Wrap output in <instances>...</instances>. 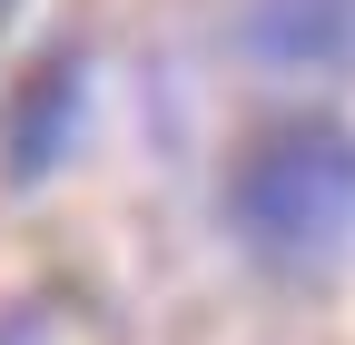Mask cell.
<instances>
[{"instance_id": "7a4b0ae2", "label": "cell", "mask_w": 355, "mask_h": 345, "mask_svg": "<svg viewBox=\"0 0 355 345\" xmlns=\"http://www.w3.org/2000/svg\"><path fill=\"white\" fill-rule=\"evenodd\" d=\"M0 345H50V326H40V306H10V316H0Z\"/></svg>"}, {"instance_id": "6da1fadb", "label": "cell", "mask_w": 355, "mask_h": 345, "mask_svg": "<svg viewBox=\"0 0 355 345\" xmlns=\"http://www.w3.org/2000/svg\"><path fill=\"white\" fill-rule=\"evenodd\" d=\"M227 227L277 276L336 267L355 247V128H326V118L266 128L227 178Z\"/></svg>"}]
</instances>
